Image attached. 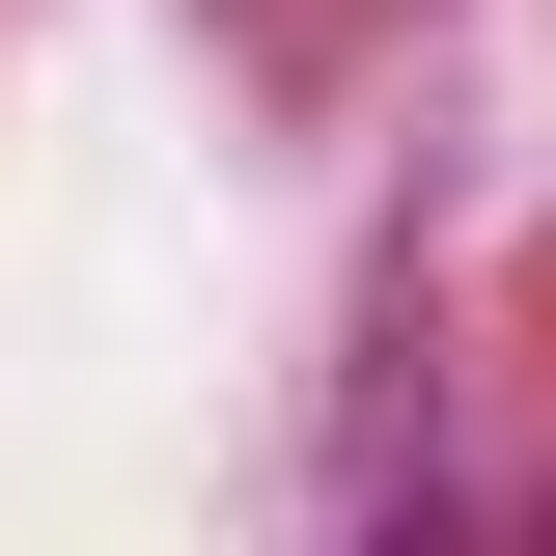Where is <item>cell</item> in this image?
<instances>
[{
  "mask_svg": "<svg viewBox=\"0 0 556 556\" xmlns=\"http://www.w3.org/2000/svg\"><path fill=\"white\" fill-rule=\"evenodd\" d=\"M362 556H473V529H445V501H417V529H362Z\"/></svg>",
  "mask_w": 556,
  "mask_h": 556,
  "instance_id": "obj_1",
  "label": "cell"
}]
</instances>
